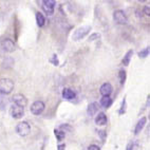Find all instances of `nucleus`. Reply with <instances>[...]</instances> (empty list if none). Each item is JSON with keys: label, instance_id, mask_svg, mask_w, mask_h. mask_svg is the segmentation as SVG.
<instances>
[{"label": "nucleus", "instance_id": "obj_1", "mask_svg": "<svg viewBox=\"0 0 150 150\" xmlns=\"http://www.w3.org/2000/svg\"><path fill=\"white\" fill-rule=\"evenodd\" d=\"M91 29H92L91 25H83V27L76 29L72 34V40L78 41L81 40V39H83V37H86L87 35L90 33Z\"/></svg>", "mask_w": 150, "mask_h": 150}, {"label": "nucleus", "instance_id": "obj_2", "mask_svg": "<svg viewBox=\"0 0 150 150\" xmlns=\"http://www.w3.org/2000/svg\"><path fill=\"white\" fill-rule=\"evenodd\" d=\"M14 89V81L10 78H1L0 79V93L3 95L10 94Z\"/></svg>", "mask_w": 150, "mask_h": 150}, {"label": "nucleus", "instance_id": "obj_3", "mask_svg": "<svg viewBox=\"0 0 150 150\" xmlns=\"http://www.w3.org/2000/svg\"><path fill=\"white\" fill-rule=\"evenodd\" d=\"M16 132L20 137H28L31 132V126L28 122H20L17 124Z\"/></svg>", "mask_w": 150, "mask_h": 150}, {"label": "nucleus", "instance_id": "obj_4", "mask_svg": "<svg viewBox=\"0 0 150 150\" xmlns=\"http://www.w3.org/2000/svg\"><path fill=\"white\" fill-rule=\"evenodd\" d=\"M55 6H56V1L55 0H43L41 8H42V10L48 16H52L54 14Z\"/></svg>", "mask_w": 150, "mask_h": 150}, {"label": "nucleus", "instance_id": "obj_5", "mask_svg": "<svg viewBox=\"0 0 150 150\" xmlns=\"http://www.w3.org/2000/svg\"><path fill=\"white\" fill-rule=\"evenodd\" d=\"M45 108H46L45 103L41 102V100H36V102H34L31 105L30 109H31L32 114H34V115H40L41 113L45 111Z\"/></svg>", "mask_w": 150, "mask_h": 150}, {"label": "nucleus", "instance_id": "obj_6", "mask_svg": "<svg viewBox=\"0 0 150 150\" xmlns=\"http://www.w3.org/2000/svg\"><path fill=\"white\" fill-rule=\"evenodd\" d=\"M113 19H114V21L117 24L124 25V24L128 23V18H127L126 14L124 13L122 10H117V11L114 12V14H113Z\"/></svg>", "mask_w": 150, "mask_h": 150}, {"label": "nucleus", "instance_id": "obj_7", "mask_svg": "<svg viewBox=\"0 0 150 150\" xmlns=\"http://www.w3.org/2000/svg\"><path fill=\"white\" fill-rule=\"evenodd\" d=\"M1 48H2L3 51L8 52V53H12V52H14L16 50V45H15V42L12 39L6 38L1 42Z\"/></svg>", "mask_w": 150, "mask_h": 150}, {"label": "nucleus", "instance_id": "obj_8", "mask_svg": "<svg viewBox=\"0 0 150 150\" xmlns=\"http://www.w3.org/2000/svg\"><path fill=\"white\" fill-rule=\"evenodd\" d=\"M10 112H11V115L13 116V118L19 120V118H21L22 116L24 115V108L20 107V106H18V105L14 104L11 107Z\"/></svg>", "mask_w": 150, "mask_h": 150}, {"label": "nucleus", "instance_id": "obj_9", "mask_svg": "<svg viewBox=\"0 0 150 150\" xmlns=\"http://www.w3.org/2000/svg\"><path fill=\"white\" fill-rule=\"evenodd\" d=\"M13 102L15 103V105H18L20 107L24 108V106H27L28 104V99L22 94H15L13 95Z\"/></svg>", "mask_w": 150, "mask_h": 150}, {"label": "nucleus", "instance_id": "obj_10", "mask_svg": "<svg viewBox=\"0 0 150 150\" xmlns=\"http://www.w3.org/2000/svg\"><path fill=\"white\" fill-rule=\"evenodd\" d=\"M99 92H100V94L104 95V96H109L110 94L112 93V86H111V83H103L100 89H99Z\"/></svg>", "mask_w": 150, "mask_h": 150}, {"label": "nucleus", "instance_id": "obj_11", "mask_svg": "<svg viewBox=\"0 0 150 150\" xmlns=\"http://www.w3.org/2000/svg\"><path fill=\"white\" fill-rule=\"evenodd\" d=\"M75 96H76V93L73 91L72 89L64 88V90H62V97H64V99H68V100H70V99L75 98Z\"/></svg>", "mask_w": 150, "mask_h": 150}, {"label": "nucleus", "instance_id": "obj_12", "mask_svg": "<svg viewBox=\"0 0 150 150\" xmlns=\"http://www.w3.org/2000/svg\"><path fill=\"white\" fill-rule=\"evenodd\" d=\"M95 124L97 126H105L107 124V116L104 112H100L97 114L96 118H95Z\"/></svg>", "mask_w": 150, "mask_h": 150}, {"label": "nucleus", "instance_id": "obj_13", "mask_svg": "<svg viewBox=\"0 0 150 150\" xmlns=\"http://www.w3.org/2000/svg\"><path fill=\"white\" fill-rule=\"evenodd\" d=\"M146 121H147V118L145 117V116H143L142 118H139V121L137 122V126H135V129H134V134H135V135H137V134L143 130L145 124H146Z\"/></svg>", "mask_w": 150, "mask_h": 150}, {"label": "nucleus", "instance_id": "obj_14", "mask_svg": "<svg viewBox=\"0 0 150 150\" xmlns=\"http://www.w3.org/2000/svg\"><path fill=\"white\" fill-rule=\"evenodd\" d=\"M97 111H98V105L95 102L91 103L87 108V113H88L89 116H93L95 113H97Z\"/></svg>", "mask_w": 150, "mask_h": 150}, {"label": "nucleus", "instance_id": "obj_15", "mask_svg": "<svg viewBox=\"0 0 150 150\" xmlns=\"http://www.w3.org/2000/svg\"><path fill=\"white\" fill-rule=\"evenodd\" d=\"M36 23L39 28H42L46 24V17L43 16L42 13H40V12L36 13Z\"/></svg>", "mask_w": 150, "mask_h": 150}, {"label": "nucleus", "instance_id": "obj_16", "mask_svg": "<svg viewBox=\"0 0 150 150\" xmlns=\"http://www.w3.org/2000/svg\"><path fill=\"white\" fill-rule=\"evenodd\" d=\"M132 55H133V50H129V51L126 53V55L123 57L122 62H123V64L125 66V67H128L129 66V64H130V62H131Z\"/></svg>", "mask_w": 150, "mask_h": 150}, {"label": "nucleus", "instance_id": "obj_17", "mask_svg": "<svg viewBox=\"0 0 150 150\" xmlns=\"http://www.w3.org/2000/svg\"><path fill=\"white\" fill-rule=\"evenodd\" d=\"M113 100L110 96H103V98L100 99V106L104 108H109L111 107Z\"/></svg>", "mask_w": 150, "mask_h": 150}, {"label": "nucleus", "instance_id": "obj_18", "mask_svg": "<svg viewBox=\"0 0 150 150\" xmlns=\"http://www.w3.org/2000/svg\"><path fill=\"white\" fill-rule=\"evenodd\" d=\"M118 78H120V83L123 86L124 83H125V81H126V78H127V73L125 70H121V71L118 72Z\"/></svg>", "mask_w": 150, "mask_h": 150}, {"label": "nucleus", "instance_id": "obj_19", "mask_svg": "<svg viewBox=\"0 0 150 150\" xmlns=\"http://www.w3.org/2000/svg\"><path fill=\"white\" fill-rule=\"evenodd\" d=\"M54 134H55L56 139L58 142L62 141V139H64V135H66V133H64V131H62V130H59V129H55V130H54Z\"/></svg>", "mask_w": 150, "mask_h": 150}, {"label": "nucleus", "instance_id": "obj_20", "mask_svg": "<svg viewBox=\"0 0 150 150\" xmlns=\"http://www.w3.org/2000/svg\"><path fill=\"white\" fill-rule=\"evenodd\" d=\"M149 53H150V47L148 46L147 48H145L144 50L139 51V53H137V55H139V58H146V57L149 55Z\"/></svg>", "mask_w": 150, "mask_h": 150}, {"label": "nucleus", "instance_id": "obj_21", "mask_svg": "<svg viewBox=\"0 0 150 150\" xmlns=\"http://www.w3.org/2000/svg\"><path fill=\"white\" fill-rule=\"evenodd\" d=\"M126 107H127V104H126V97L123 99V102H122L121 105V108L118 110V113H120V115L124 114V113H126Z\"/></svg>", "mask_w": 150, "mask_h": 150}, {"label": "nucleus", "instance_id": "obj_22", "mask_svg": "<svg viewBox=\"0 0 150 150\" xmlns=\"http://www.w3.org/2000/svg\"><path fill=\"white\" fill-rule=\"evenodd\" d=\"M50 62H51L52 64H54V66H58L59 60H58V57H57L56 54H53V55H52V57L50 58Z\"/></svg>", "mask_w": 150, "mask_h": 150}, {"label": "nucleus", "instance_id": "obj_23", "mask_svg": "<svg viewBox=\"0 0 150 150\" xmlns=\"http://www.w3.org/2000/svg\"><path fill=\"white\" fill-rule=\"evenodd\" d=\"M71 129H72V127L68 125V124H64V125H62V126L59 127V130L64 131V133H66V131H71Z\"/></svg>", "mask_w": 150, "mask_h": 150}, {"label": "nucleus", "instance_id": "obj_24", "mask_svg": "<svg viewBox=\"0 0 150 150\" xmlns=\"http://www.w3.org/2000/svg\"><path fill=\"white\" fill-rule=\"evenodd\" d=\"M142 13L144 14V15H146V16L149 17L150 16V8H149V6H145V8H144V11H143Z\"/></svg>", "mask_w": 150, "mask_h": 150}, {"label": "nucleus", "instance_id": "obj_25", "mask_svg": "<svg viewBox=\"0 0 150 150\" xmlns=\"http://www.w3.org/2000/svg\"><path fill=\"white\" fill-rule=\"evenodd\" d=\"M98 134H99V137H100V139H102L103 141H105V139H106V137H107V133H106V131H104V130H99Z\"/></svg>", "mask_w": 150, "mask_h": 150}, {"label": "nucleus", "instance_id": "obj_26", "mask_svg": "<svg viewBox=\"0 0 150 150\" xmlns=\"http://www.w3.org/2000/svg\"><path fill=\"white\" fill-rule=\"evenodd\" d=\"M100 37V34H98V33H94V34L91 35V37L89 38V41H92L94 40V39H96V38H99Z\"/></svg>", "mask_w": 150, "mask_h": 150}, {"label": "nucleus", "instance_id": "obj_27", "mask_svg": "<svg viewBox=\"0 0 150 150\" xmlns=\"http://www.w3.org/2000/svg\"><path fill=\"white\" fill-rule=\"evenodd\" d=\"M88 150H100V148H99L97 145H90Z\"/></svg>", "mask_w": 150, "mask_h": 150}, {"label": "nucleus", "instance_id": "obj_28", "mask_svg": "<svg viewBox=\"0 0 150 150\" xmlns=\"http://www.w3.org/2000/svg\"><path fill=\"white\" fill-rule=\"evenodd\" d=\"M57 150H66V145L59 144L58 146H57Z\"/></svg>", "mask_w": 150, "mask_h": 150}, {"label": "nucleus", "instance_id": "obj_29", "mask_svg": "<svg viewBox=\"0 0 150 150\" xmlns=\"http://www.w3.org/2000/svg\"><path fill=\"white\" fill-rule=\"evenodd\" d=\"M135 15H137V18H142V17H143V15H144V14H143L142 12L139 11V10H137V11L135 12Z\"/></svg>", "mask_w": 150, "mask_h": 150}, {"label": "nucleus", "instance_id": "obj_30", "mask_svg": "<svg viewBox=\"0 0 150 150\" xmlns=\"http://www.w3.org/2000/svg\"><path fill=\"white\" fill-rule=\"evenodd\" d=\"M127 150H133V143L130 142L127 146Z\"/></svg>", "mask_w": 150, "mask_h": 150}]
</instances>
